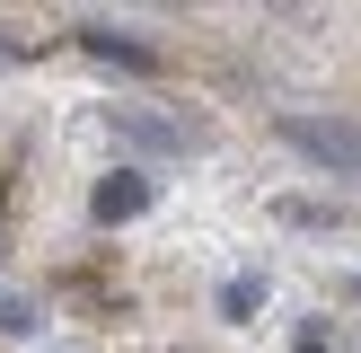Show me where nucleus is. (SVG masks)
Listing matches in <instances>:
<instances>
[{"label": "nucleus", "instance_id": "1", "mask_svg": "<svg viewBox=\"0 0 361 353\" xmlns=\"http://www.w3.org/2000/svg\"><path fill=\"white\" fill-rule=\"evenodd\" d=\"M282 141L326 159V168H344V176H361V124L353 115H282Z\"/></svg>", "mask_w": 361, "mask_h": 353}, {"label": "nucleus", "instance_id": "2", "mask_svg": "<svg viewBox=\"0 0 361 353\" xmlns=\"http://www.w3.org/2000/svg\"><path fill=\"white\" fill-rule=\"evenodd\" d=\"M141 203H150V176H141V168H115V176H97V194H88V212H97V221H133Z\"/></svg>", "mask_w": 361, "mask_h": 353}, {"label": "nucleus", "instance_id": "3", "mask_svg": "<svg viewBox=\"0 0 361 353\" xmlns=\"http://www.w3.org/2000/svg\"><path fill=\"white\" fill-rule=\"evenodd\" d=\"M88 53H115V62H133V71H141V62H150V53H141V44H123V35H115V27H88Z\"/></svg>", "mask_w": 361, "mask_h": 353}, {"label": "nucleus", "instance_id": "4", "mask_svg": "<svg viewBox=\"0 0 361 353\" xmlns=\"http://www.w3.org/2000/svg\"><path fill=\"white\" fill-rule=\"evenodd\" d=\"M0 327H9V335H27V327H35V318H27V300H0Z\"/></svg>", "mask_w": 361, "mask_h": 353}, {"label": "nucleus", "instance_id": "5", "mask_svg": "<svg viewBox=\"0 0 361 353\" xmlns=\"http://www.w3.org/2000/svg\"><path fill=\"white\" fill-rule=\"evenodd\" d=\"M300 353H326V345H300Z\"/></svg>", "mask_w": 361, "mask_h": 353}, {"label": "nucleus", "instance_id": "6", "mask_svg": "<svg viewBox=\"0 0 361 353\" xmlns=\"http://www.w3.org/2000/svg\"><path fill=\"white\" fill-rule=\"evenodd\" d=\"M353 300H361V274H353Z\"/></svg>", "mask_w": 361, "mask_h": 353}]
</instances>
